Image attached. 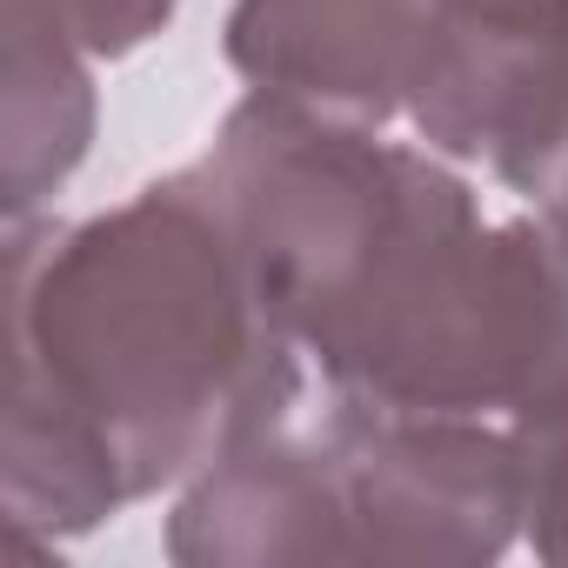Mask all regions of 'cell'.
<instances>
[{
    "label": "cell",
    "instance_id": "8",
    "mask_svg": "<svg viewBox=\"0 0 568 568\" xmlns=\"http://www.w3.org/2000/svg\"><path fill=\"white\" fill-rule=\"evenodd\" d=\"M94 74L88 54L34 8V0H0V201L8 221H28L48 194L68 187V174L94 148Z\"/></svg>",
    "mask_w": 568,
    "mask_h": 568
},
{
    "label": "cell",
    "instance_id": "1",
    "mask_svg": "<svg viewBox=\"0 0 568 568\" xmlns=\"http://www.w3.org/2000/svg\"><path fill=\"white\" fill-rule=\"evenodd\" d=\"M295 402L302 342L261 302L194 168L74 227L8 221L0 501L14 535H88L288 428Z\"/></svg>",
    "mask_w": 568,
    "mask_h": 568
},
{
    "label": "cell",
    "instance_id": "2",
    "mask_svg": "<svg viewBox=\"0 0 568 568\" xmlns=\"http://www.w3.org/2000/svg\"><path fill=\"white\" fill-rule=\"evenodd\" d=\"M194 174L302 355H322L382 288L395 254L448 201L475 194L435 148L382 141L362 121L281 94H247Z\"/></svg>",
    "mask_w": 568,
    "mask_h": 568
},
{
    "label": "cell",
    "instance_id": "6",
    "mask_svg": "<svg viewBox=\"0 0 568 568\" xmlns=\"http://www.w3.org/2000/svg\"><path fill=\"white\" fill-rule=\"evenodd\" d=\"M422 34L428 0H234L221 48L254 94L382 128L408 114Z\"/></svg>",
    "mask_w": 568,
    "mask_h": 568
},
{
    "label": "cell",
    "instance_id": "4",
    "mask_svg": "<svg viewBox=\"0 0 568 568\" xmlns=\"http://www.w3.org/2000/svg\"><path fill=\"white\" fill-rule=\"evenodd\" d=\"M408 121L442 161H488L568 221V0H428Z\"/></svg>",
    "mask_w": 568,
    "mask_h": 568
},
{
    "label": "cell",
    "instance_id": "10",
    "mask_svg": "<svg viewBox=\"0 0 568 568\" xmlns=\"http://www.w3.org/2000/svg\"><path fill=\"white\" fill-rule=\"evenodd\" d=\"M34 8L88 54V61H128L134 48H148L181 0H34Z\"/></svg>",
    "mask_w": 568,
    "mask_h": 568
},
{
    "label": "cell",
    "instance_id": "5",
    "mask_svg": "<svg viewBox=\"0 0 568 568\" xmlns=\"http://www.w3.org/2000/svg\"><path fill=\"white\" fill-rule=\"evenodd\" d=\"M335 448L355 561L481 568L521 541V448L488 415H415L335 402Z\"/></svg>",
    "mask_w": 568,
    "mask_h": 568
},
{
    "label": "cell",
    "instance_id": "7",
    "mask_svg": "<svg viewBox=\"0 0 568 568\" xmlns=\"http://www.w3.org/2000/svg\"><path fill=\"white\" fill-rule=\"evenodd\" d=\"M168 555L181 568H295L355 561L348 495L328 442L267 428L181 481L168 515Z\"/></svg>",
    "mask_w": 568,
    "mask_h": 568
},
{
    "label": "cell",
    "instance_id": "3",
    "mask_svg": "<svg viewBox=\"0 0 568 568\" xmlns=\"http://www.w3.org/2000/svg\"><path fill=\"white\" fill-rule=\"evenodd\" d=\"M342 402L415 415H541L568 402V221L481 207L442 221L322 355Z\"/></svg>",
    "mask_w": 568,
    "mask_h": 568
},
{
    "label": "cell",
    "instance_id": "9",
    "mask_svg": "<svg viewBox=\"0 0 568 568\" xmlns=\"http://www.w3.org/2000/svg\"><path fill=\"white\" fill-rule=\"evenodd\" d=\"M521 448V535L535 561L568 568V402L508 422Z\"/></svg>",
    "mask_w": 568,
    "mask_h": 568
}]
</instances>
